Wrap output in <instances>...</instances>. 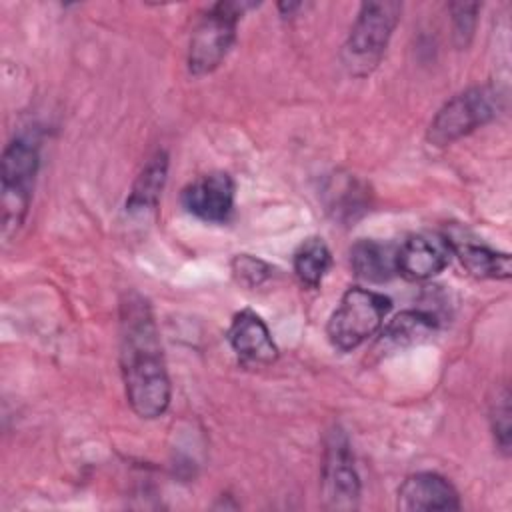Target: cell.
<instances>
[{
	"instance_id": "1",
	"label": "cell",
	"mask_w": 512,
	"mask_h": 512,
	"mask_svg": "<svg viewBox=\"0 0 512 512\" xmlns=\"http://www.w3.org/2000/svg\"><path fill=\"white\" fill-rule=\"evenodd\" d=\"M120 372L126 400L136 416H162L172 398L158 326L148 300L130 290L120 300Z\"/></svg>"
},
{
	"instance_id": "2",
	"label": "cell",
	"mask_w": 512,
	"mask_h": 512,
	"mask_svg": "<svg viewBox=\"0 0 512 512\" xmlns=\"http://www.w3.org/2000/svg\"><path fill=\"white\" fill-rule=\"evenodd\" d=\"M400 14L402 2L396 0H372L360 4L340 52L342 66L350 76L366 78L378 68L394 28L400 22Z\"/></svg>"
},
{
	"instance_id": "3",
	"label": "cell",
	"mask_w": 512,
	"mask_h": 512,
	"mask_svg": "<svg viewBox=\"0 0 512 512\" xmlns=\"http://www.w3.org/2000/svg\"><path fill=\"white\" fill-rule=\"evenodd\" d=\"M40 156L38 144L28 136H16L2 152L0 192H2V240L8 242L22 228L34 190Z\"/></svg>"
},
{
	"instance_id": "4",
	"label": "cell",
	"mask_w": 512,
	"mask_h": 512,
	"mask_svg": "<svg viewBox=\"0 0 512 512\" xmlns=\"http://www.w3.org/2000/svg\"><path fill=\"white\" fill-rule=\"evenodd\" d=\"M248 8H254V2L222 0L202 12L188 44V72L192 76H206L224 62L236 40L238 22Z\"/></svg>"
},
{
	"instance_id": "5",
	"label": "cell",
	"mask_w": 512,
	"mask_h": 512,
	"mask_svg": "<svg viewBox=\"0 0 512 512\" xmlns=\"http://www.w3.org/2000/svg\"><path fill=\"white\" fill-rule=\"evenodd\" d=\"M392 308V300L380 292L352 286L348 288L326 324L330 344L340 352H350L372 338Z\"/></svg>"
},
{
	"instance_id": "6",
	"label": "cell",
	"mask_w": 512,
	"mask_h": 512,
	"mask_svg": "<svg viewBox=\"0 0 512 512\" xmlns=\"http://www.w3.org/2000/svg\"><path fill=\"white\" fill-rule=\"evenodd\" d=\"M500 108L502 96L494 86H470L442 104L428 124L426 138L434 146H448L494 120Z\"/></svg>"
},
{
	"instance_id": "7",
	"label": "cell",
	"mask_w": 512,
	"mask_h": 512,
	"mask_svg": "<svg viewBox=\"0 0 512 512\" xmlns=\"http://www.w3.org/2000/svg\"><path fill=\"white\" fill-rule=\"evenodd\" d=\"M322 498L328 510H356L360 504V476L346 434L334 426L324 440Z\"/></svg>"
},
{
	"instance_id": "8",
	"label": "cell",
	"mask_w": 512,
	"mask_h": 512,
	"mask_svg": "<svg viewBox=\"0 0 512 512\" xmlns=\"http://www.w3.org/2000/svg\"><path fill=\"white\" fill-rule=\"evenodd\" d=\"M236 184L228 172H208L182 188L180 202L188 214L202 222L222 224L230 218Z\"/></svg>"
},
{
	"instance_id": "9",
	"label": "cell",
	"mask_w": 512,
	"mask_h": 512,
	"mask_svg": "<svg viewBox=\"0 0 512 512\" xmlns=\"http://www.w3.org/2000/svg\"><path fill=\"white\" fill-rule=\"evenodd\" d=\"M452 240L438 232H420L406 238L396 250V274L410 282H422L440 274L448 264Z\"/></svg>"
},
{
	"instance_id": "10",
	"label": "cell",
	"mask_w": 512,
	"mask_h": 512,
	"mask_svg": "<svg viewBox=\"0 0 512 512\" xmlns=\"http://www.w3.org/2000/svg\"><path fill=\"white\" fill-rule=\"evenodd\" d=\"M226 336L236 356L246 364L270 366L278 358V346L266 322L250 308H244L232 316Z\"/></svg>"
},
{
	"instance_id": "11",
	"label": "cell",
	"mask_w": 512,
	"mask_h": 512,
	"mask_svg": "<svg viewBox=\"0 0 512 512\" xmlns=\"http://www.w3.org/2000/svg\"><path fill=\"white\" fill-rule=\"evenodd\" d=\"M396 506L406 512L458 510L460 496L448 478L436 472H416L406 476L400 484Z\"/></svg>"
},
{
	"instance_id": "12",
	"label": "cell",
	"mask_w": 512,
	"mask_h": 512,
	"mask_svg": "<svg viewBox=\"0 0 512 512\" xmlns=\"http://www.w3.org/2000/svg\"><path fill=\"white\" fill-rule=\"evenodd\" d=\"M396 250L398 246L394 244L362 238L350 248L352 272L364 282H388L396 276Z\"/></svg>"
},
{
	"instance_id": "13",
	"label": "cell",
	"mask_w": 512,
	"mask_h": 512,
	"mask_svg": "<svg viewBox=\"0 0 512 512\" xmlns=\"http://www.w3.org/2000/svg\"><path fill=\"white\" fill-rule=\"evenodd\" d=\"M452 252L468 274L482 280H508L512 276V260L508 252H496L484 244L452 242Z\"/></svg>"
},
{
	"instance_id": "14",
	"label": "cell",
	"mask_w": 512,
	"mask_h": 512,
	"mask_svg": "<svg viewBox=\"0 0 512 512\" xmlns=\"http://www.w3.org/2000/svg\"><path fill=\"white\" fill-rule=\"evenodd\" d=\"M436 328L438 320L434 314L424 310H404L380 328V344H384L386 348L412 346L432 336Z\"/></svg>"
},
{
	"instance_id": "15",
	"label": "cell",
	"mask_w": 512,
	"mask_h": 512,
	"mask_svg": "<svg viewBox=\"0 0 512 512\" xmlns=\"http://www.w3.org/2000/svg\"><path fill=\"white\" fill-rule=\"evenodd\" d=\"M168 174V154L158 150L136 176L130 196L126 200L128 212H142L156 206Z\"/></svg>"
},
{
	"instance_id": "16",
	"label": "cell",
	"mask_w": 512,
	"mask_h": 512,
	"mask_svg": "<svg viewBox=\"0 0 512 512\" xmlns=\"http://www.w3.org/2000/svg\"><path fill=\"white\" fill-rule=\"evenodd\" d=\"M332 266V254L320 236H310L300 242L294 252L292 268L302 286L318 288Z\"/></svg>"
},
{
	"instance_id": "17",
	"label": "cell",
	"mask_w": 512,
	"mask_h": 512,
	"mask_svg": "<svg viewBox=\"0 0 512 512\" xmlns=\"http://www.w3.org/2000/svg\"><path fill=\"white\" fill-rule=\"evenodd\" d=\"M490 428L494 434V442L498 450L508 456L510 454V390L508 386H500L490 400Z\"/></svg>"
},
{
	"instance_id": "18",
	"label": "cell",
	"mask_w": 512,
	"mask_h": 512,
	"mask_svg": "<svg viewBox=\"0 0 512 512\" xmlns=\"http://www.w3.org/2000/svg\"><path fill=\"white\" fill-rule=\"evenodd\" d=\"M230 268H232V274L238 280V284H242L246 288H258L264 282H268L274 274V268L268 262H264L256 256H250V254L234 256L230 262Z\"/></svg>"
},
{
	"instance_id": "19",
	"label": "cell",
	"mask_w": 512,
	"mask_h": 512,
	"mask_svg": "<svg viewBox=\"0 0 512 512\" xmlns=\"http://www.w3.org/2000/svg\"><path fill=\"white\" fill-rule=\"evenodd\" d=\"M452 14V36L458 48H468L478 20V2H452L448 6Z\"/></svg>"
},
{
	"instance_id": "20",
	"label": "cell",
	"mask_w": 512,
	"mask_h": 512,
	"mask_svg": "<svg viewBox=\"0 0 512 512\" xmlns=\"http://www.w3.org/2000/svg\"><path fill=\"white\" fill-rule=\"evenodd\" d=\"M278 8H280V12H282L284 16H290L294 10L302 8V4H300V2H280Z\"/></svg>"
}]
</instances>
